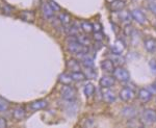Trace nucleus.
<instances>
[{
    "instance_id": "15",
    "label": "nucleus",
    "mask_w": 156,
    "mask_h": 128,
    "mask_svg": "<svg viewBox=\"0 0 156 128\" xmlns=\"http://www.w3.org/2000/svg\"><path fill=\"white\" fill-rule=\"evenodd\" d=\"M47 105H48V103H47V101H45V100H37V101L31 102L29 107L31 110H41V109L46 108Z\"/></svg>"
},
{
    "instance_id": "27",
    "label": "nucleus",
    "mask_w": 156,
    "mask_h": 128,
    "mask_svg": "<svg viewBox=\"0 0 156 128\" xmlns=\"http://www.w3.org/2000/svg\"><path fill=\"white\" fill-rule=\"evenodd\" d=\"M110 59H112L114 64H118V65H123L125 62V59L121 56L120 54H115L114 53L112 56H110Z\"/></svg>"
},
{
    "instance_id": "12",
    "label": "nucleus",
    "mask_w": 156,
    "mask_h": 128,
    "mask_svg": "<svg viewBox=\"0 0 156 128\" xmlns=\"http://www.w3.org/2000/svg\"><path fill=\"white\" fill-rule=\"evenodd\" d=\"M125 49V45L124 43L122 41H120V40H117L114 44H112V46L110 47V50H112V53L115 54H121L123 51H124Z\"/></svg>"
},
{
    "instance_id": "33",
    "label": "nucleus",
    "mask_w": 156,
    "mask_h": 128,
    "mask_svg": "<svg viewBox=\"0 0 156 128\" xmlns=\"http://www.w3.org/2000/svg\"><path fill=\"white\" fill-rule=\"evenodd\" d=\"M93 28H94V31L95 32H98V31H101L102 30V25L100 23L96 22L94 25H93Z\"/></svg>"
},
{
    "instance_id": "1",
    "label": "nucleus",
    "mask_w": 156,
    "mask_h": 128,
    "mask_svg": "<svg viewBox=\"0 0 156 128\" xmlns=\"http://www.w3.org/2000/svg\"><path fill=\"white\" fill-rule=\"evenodd\" d=\"M112 74H114L115 79H118L119 81H122V82L129 81V79H130L129 72H128L127 70H125L124 68H122V67L115 68Z\"/></svg>"
},
{
    "instance_id": "23",
    "label": "nucleus",
    "mask_w": 156,
    "mask_h": 128,
    "mask_svg": "<svg viewBox=\"0 0 156 128\" xmlns=\"http://www.w3.org/2000/svg\"><path fill=\"white\" fill-rule=\"evenodd\" d=\"M76 37H77V41L81 45H83V46L87 47V46H90V45H92V40L90 39V37L83 36V34H77Z\"/></svg>"
},
{
    "instance_id": "7",
    "label": "nucleus",
    "mask_w": 156,
    "mask_h": 128,
    "mask_svg": "<svg viewBox=\"0 0 156 128\" xmlns=\"http://www.w3.org/2000/svg\"><path fill=\"white\" fill-rule=\"evenodd\" d=\"M41 11H42V14L44 15L45 18L47 19H52L54 16V11L51 6H50L49 3H46V2H43L42 5H41Z\"/></svg>"
},
{
    "instance_id": "25",
    "label": "nucleus",
    "mask_w": 156,
    "mask_h": 128,
    "mask_svg": "<svg viewBox=\"0 0 156 128\" xmlns=\"http://www.w3.org/2000/svg\"><path fill=\"white\" fill-rule=\"evenodd\" d=\"M120 14H119V17H120V19L122 20L123 22H125V23H129L130 21H131V19H132V17H131V14L130 12H123V11H121L119 12Z\"/></svg>"
},
{
    "instance_id": "34",
    "label": "nucleus",
    "mask_w": 156,
    "mask_h": 128,
    "mask_svg": "<svg viewBox=\"0 0 156 128\" xmlns=\"http://www.w3.org/2000/svg\"><path fill=\"white\" fill-rule=\"evenodd\" d=\"M2 12L3 14H5V15H9L12 12V7H9V5H4L3 7H2Z\"/></svg>"
},
{
    "instance_id": "10",
    "label": "nucleus",
    "mask_w": 156,
    "mask_h": 128,
    "mask_svg": "<svg viewBox=\"0 0 156 128\" xmlns=\"http://www.w3.org/2000/svg\"><path fill=\"white\" fill-rule=\"evenodd\" d=\"M144 47L148 52L154 53V52H156V40L153 39V37H149V39L145 40Z\"/></svg>"
},
{
    "instance_id": "13",
    "label": "nucleus",
    "mask_w": 156,
    "mask_h": 128,
    "mask_svg": "<svg viewBox=\"0 0 156 128\" xmlns=\"http://www.w3.org/2000/svg\"><path fill=\"white\" fill-rule=\"evenodd\" d=\"M115 77H110V76H103L99 80V84L101 87H110L115 84Z\"/></svg>"
},
{
    "instance_id": "18",
    "label": "nucleus",
    "mask_w": 156,
    "mask_h": 128,
    "mask_svg": "<svg viewBox=\"0 0 156 128\" xmlns=\"http://www.w3.org/2000/svg\"><path fill=\"white\" fill-rule=\"evenodd\" d=\"M67 67L68 69L71 70V72H75V71H80V64L77 59H71L67 62Z\"/></svg>"
},
{
    "instance_id": "31",
    "label": "nucleus",
    "mask_w": 156,
    "mask_h": 128,
    "mask_svg": "<svg viewBox=\"0 0 156 128\" xmlns=\"http://www.w3.org/2000/svg\"><path fill=\"white\" fill-rule=\"evenodd\" d=\"M49 4H50V6L53 9V11L54 12H58L60 11V6L58 5V4L56 3L55 1H53V0H49Z\"/></svg>"
},
{
    "instance_id": "35",
    "label": "nucleus",
    "mask_w": 156,
    "mask_h": 128,
    "mask_svg": "<svg viewBox=\"0 0 156 128\" xmlns=\"http://www.w3.org/2000/svg\"><path fill=\"white\" fill-rule=\"evenodd\" d=\"M7 126L6 120L3 117H0V128H5Z\"/></svg>"
},
{
    "instance_id": "6",
    "label": "nucleus",
    "mask_w": 156,
    "mask_h": 128,
    "mask_svg": "<svg viewBox=\"0 0 156 128\" xmlns=\"http://www.w3.org/2000/svg\"><path fill=\"white\" fill-rule=\"evenodd\" d=\"M119 96L123 101H130L134 98V92L130 87H123L119 93Z\"/></svg>"
},
{
    "instance_id": "4",
    "label": "nucleus",
    "mask_w": 156,
    "mask_h": 128,
    "mask_svg": "<svg viewBox=\"0 0 156 128\" xmlns=\"http://www.w3.org/2000/svg\"><path fill=\"white\" fill-rule=\"evenodd\" d=\"M102 98L106 103H114L117 99V95L109 87H102Z\"/></svg>"
},
{
    "instance_id": "26",
    "label": "nucleus",
    "mask_w": 156,
    "mask_h": 128,
    "mask_svg": "<svg viewBox=\"0 0 156 128\" xmlns=\"http://www.w3.org/2000/svg\"><path fill=\"white\" fill-rule=\"evenodd\" d=\"M9 108V102L6 99L0 97V112H4Z\"/></svg>"
},
{
    "instance_id": "5",
    "label": "nucleus",
    "mask_w": 156,
    "mask_h": 128,
    "mask_svg": "<svg viewBox=\"0 0 156 128\" xmlns=\"http://www.w3.org/2000/svg\"><path fill=\"white\" fill-rule=\"evenodd\" d=\"M130 14H131L132 19L135 20L138 24L144 25L148 22L147 17H146L144 12H143L142 11H140V9H133V11H131Z\"/></svg>"
},
{
    "instance_id": "8",
    "label": "nucleus",
    "mask_w": 156,
    "mask_h": 128,
    "mask_svg": "<svg viewBox=\"0 0 156 128\" xmlns=\"http://www.w3.org/2000/svg\"><path fill=\"white\" fill-rule=\"evenodd\" d=\"M122 115L126 118V119L131 120V119H134V118L136 117L137 110L135 107H133V106H125L124 108L122 109Z\"/></svg>"
},
{
    "instance_id": "19",
    "label": "nucleus",
    "mask_w": 156,
    "mask_h": 128,
    "mask_svg": "<svg viewBox=\"0 0 156 128\" xmlns=\"http://www.w3.org/2000/svg\"><path fill=\"white\" fill-rule=\"evenodd\" d=\"M58 21L64 25L65 27L69 26L70 23H71V16L67 12H60L58 16Z\"/></svg>"
},
{
    "instance_id": "17",
    "label": "nucleus",
    "mask_w": 156,
    "mask_h": 128,
    "mask_svg": "<svg viewBox=\"0 0 156 128\" xmlns=\"http://www.w3.org/2000/svg\"><path fill=\"white\" fill-rule=\"evenodd\" d=\"M101 67L105 72L108 73H112L115 70V64L112 62V59H105L101 62Z\"/></svg>"
},
{
    "instance_id": "38",
    "label": "nucleus",
    "mask_w": 156,
    "mask_h": 128,
    "mask_svg": "<svg viewBox=\"0 0 156 128\" xmlns=\"http://www.w3.org/2000/svg\"><path fill=\"white\" fill-rule=\"evenodd\" d=\"M106 1L108 2V3H112V2H114L115 0H106Z\"/></svg>"
},
{
    "instance_id": "16",
    "label": "nucleus",
    "mask_w": 156,
    "mask_h": 128,
    "mask_svg": "<svg viewBox=\"0 0 156 128\" xmlns=\"http://www.w3.org/2000/svg\"><path fill=\"white\" fill-rule=\"evenodd\" d=\"M26 116V112L22 106H17L16 108L12 110V117L16 120H22Z\"/></svg>"
},
{
    "instance_id": "3",
    "label": "nucleus",
    "mask_w": 156,
    "mask_h": 128,
    "mask_svg": "<svg viewBox=\"0 0 156 128\" xmlns=\"http://www.w3.org/2000/svg\"><path fill=\"white\" fill-rule=\"evenodd\" d=\"M142 120L146 124H153L156 122V110L152 108H147L142 115Z\"/></svg>"
},
{
    "instance_id": "22",
    "label": "nucleus",
    "mask_w": 156,
    "mask_h": 128,
    "mask_svg": "<svg viewBox=\"0 0 156 128\" xmlns=\"http://www.w3.org/2000/svg\"><path fill=\"white\" fill-rule=\"evenodd\" d=\"M94 92H95V85L93 84L92 82H89V84H87L84 85L83 93H84L85 97H87V98L92 97L93 95H94Z\"/></svg>"
},
{
    "instance_id": "9",
    "label": "nucleus",
    "mask_w": 156,
    "mask_h": 128,
    "mask_svg": "<svg viewBox=\"0 0 156 128\" xmlns=\"http://www.w3.org/2000/svg\"><path fill=\"white\" fill-rule=\"evenodd\" d=\"M137 97L142 102L147 103V102H149L151 100V98H152V93L148 89H140V91H138Z\"/></svg>"
},
{
    "instance_id": "14",
    "label": "nucleus",
    "mask_w": 156,
    "mask_h": 128,
    "mask_svg": "<svg viewBox=\"0 0 156 128\" xmlns=\"http://www.w3.org/2000/svg\"><path fill=\"white\" fill-rule=\"evenodd\" d=\"M125 9V2L123 0H115L110 3V11L114 12H119Z\"/></svg>"
},
{
    "instance_id": "32",
    "label": "nucleus",
    "mask_w": 156,
    "mask_h": 128,
    "mask_svg": "<svg viewBox=\"0 0 156 128\" xmlns=\"http://www.w3.org/2000/svg\"><path fill=\"white\" fill-rule=\"evenodd\" d=\"M149 67L150 70L152 71V73L156 74V59H151L149 62Z\"/></svg>"
},
{
    "instance_id": "30",
    "label": "nucleus",
    "mask_w": 156,
    "mask_h": 128,
    "mask_svg": "<svg viewBox=\"0 0 156 128\" xmlns=\"http://www.w3.org/2000/svg\"><path fill=\"white\" fill-rule=\"evenodd\" d=\"M103 39H104V34H103L101 31H98V32H95V34H94V40H95V41L100 42V41H102Z\"/></svg>"
},
{
    "instance_id": "39",
    "label": "nucleus",
    "mask_w": 156,
    "mask_h": 128,
    "mask_svg": "<svg viewBox=\"0 0 156 128\" xmlns=\"http://www.w3.org/2000/svg\"><path fill=\"white\" fill-rule=\"evenodd\" d=\"M148 1H150V2H154L155 0H148Z\"/></svg>"
},
{
    "instance_id": "20",
    "label": "nucleus",
    "mask_w": 156,
    "mask_h": 128,
    "mask_svg": "<svg viewBox=\"0 0 156 128\" xmlns=\"http://www.w3.org/2000/svg\"><path fill=\"white\" fill-rule=\"evenodd\" d=\"M81 64L84 68H94V66H95L94 59L89 56V55H87V54L83 55V57H82Z\"/></svg>"
},
{
    "instance_id": "2",
    "label": "nucleus",
    "mask_w": 156,
    "mask_h": 128,
    "mask_svg": "<svg viewBox=\"0 0 156 128\" xmlns=\"http://www.w3.org/2000/svg\"><path fill=\"white\" fill-rule=\"evenodd\" d=\"M60 95H62V97L64 98L65 100H67V101H69V102L74 101L75 98H76V92H75V89L72 87L70 84L62 87V91H60Z\"/></svg>"
},
{
    "instance_id": "28",
    "label": "nucleus",
    "mask_w": 156,
    "mask_h": 128,
    "mask_svg": "<svg viewBox=\"0 0 156 128\" xmlns=\"http://www.w3.org/2000/svg\"><path fill=\"white\" fill-rule=\"evenodd\" d=\"M81 29L85 32V34H90V32H92L94 30L93 24H90V22H87V21H83L81 23Z\"/></svg>"
},
{
    "instance_id": "21",
    "label": "nucleus",
    "mask_w": 156,
    "mask_h": 128,
    "mask_svg": "<svg viewBox=\"0 0 156 128\" xmlns=\"http://www.w3.org/2000/svg\"><path fill=\"white\" fill-rule=\"evenodd\" d=\"M71 77L73 79V81H77V82H81L83 80L87 79V76H85L84 73L80 71H75V72H71Z\"/></svg>"
},
{
    "instance_id": "24",
    "label": "nucleus",
    "mask_w": 156,
    "mask_h": 128,
    "mask_svg": "<svg viewBox=\"0 0 156 128\" xmlns=\"http://www.w3.org/2000/svg\"><path fill=\"white\" fill-rule=\"evenodd\" d=\"M73 81L71 74H68V73H62L59 75V82H62L64 85H68V84H71Z\"/></svg>"
},
{
    "instance_id": "29",
    "label": "nucleus",
    "mask_w": 156,
    "mask_h": 128,
    "mask_svg": "<svg viewBox=\"0 0 156 128\" xmlns=\"http://www.w3.org/2000/svg\"><path fill=\"white\" fill-rule=\"evenodd\" d=\"M96 75L97 74L94 68H85V76H87V78H95Z\"/></svg>"
},
{
    "instance_id": "36",
    "label": "nucleus",
    "mask_w": 156,
    "mask_h": 128,
    "mask_svg": "<svg viewBox=\"0 0 156 128\" xmlns=\"http://www.w3.org/2000/svg\"><path fill=\"white\" fill-rule=\"evenodd\" d=\"M149 9H150V11L153 12L154 15H156V2H152V3H150V5H149Z\"/></svg>"
},
{
    "instance_id": "11",
    "label": "nucleus",
    "mask_w": 156,
    "mask_h": 128,
    "mask_svg": "<svg viewBox=\"0 0 156 128\" xmlns=\"http://www.w3.org/2000/svg\"><path fill=\"white\" fill-rule=\"evenodd\" d=\"M19 17L21 18L23 21L25 22H30V23H32V22H34V19H36V15H34V12L31 11H23L20 12Z\"/></svg>"
},
{
    "instance_id": "37",
    "label": "nucleus",
    "mask_w": 156,
    "mask_h": 128,
    "mask_svg": "<svg viewBox=\"0 0 156 128\" xmlns=\"http://www.w3.org/2000/svg\"><path fill=\"white\" fill-rule=\"evenodd\" d=\"M149 91H150L151 93H156V84H151V85H150Z\"/></svg>"
}]
</instances>
